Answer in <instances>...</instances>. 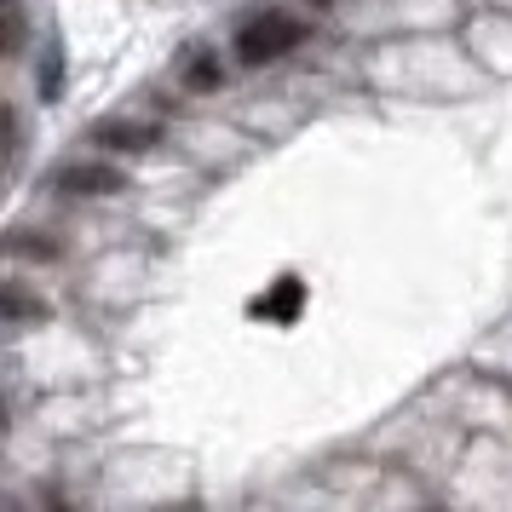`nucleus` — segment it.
Listing matches in <instances>:
<instances>
[{
    "label": "nucleus",
    "mask_w": 512,
    "mask_h": 512,
    "mask_svg": "<svg viewBox=\"0 0 512 512\" xmlns=\"http://www.w3.org/2000/svg\"><path fill=\"white\" fill-rule=\"evenodd\" d=\"M300 41H305V18L282 12V6H265V12H254V18H242L231 52H236V64L259 70V64H277V58H288Z\"/></svg>",
    "instance_id": "obj_1"
},
{
    "label": "nucleus",
    "mask_w": 512,
    "mask_h": 512,
    "mask_svg": "<svg viewBox=\"0 0 512 512\" xmlns=\"http://www.w3.org/2000/svg\"><path fill=\"white\" fill-rule=\"evenodd\" d=\"M87 139H93L98 150H116V156H139V150H150V144H162V127H156V121L104 116V121L87 127Z\"/></svg>",
    "instance_id": "obj_2"
},
{
    "label": "nucleus",
    "mask_w": 512,
    "mask_h": 512,
    "mask_svg": "<svg viewBox=\"0 0 512 512\" xmlns=\"http://www.w3.org/2000/svg\"><path fill=\"white\" fill-rule=\"evenodd\" d=\"M52 185L64 196H116V190H127V173L110 162H70L52 173Z\"/></svg>",
    "instance_id": "obj_3"
},
{
    "label": "nucleus",
    "mask_w": 512,
    "mask_h": 512,
    "mask_svg": "<svg viewBox=\"0 0 512 512\" xmlns=\"http://www.w3.org/2000/svg\"><path fill=\"white\" fill-rule=\"evenodd\" d=\"M35 323H52V305L24 282H0V334H18Z\"/></svg>",
    "instance_id": "obj_4"
},
{
    "label": "nucleus",
    "mask_w": 512,
    "mask_h": 512,
    "mask_svg": "<svg viewBox=\"0 0 512 512\" xmlns=\"http://www.w3.org/2000/svg\"><path fill=\"white\" fill-rule=\"evenodd\" d=\"M248 311H254V317H277V323H294V317L305 311V282L300 277H277Z\"/></svg>",
    "instance_id": "obj_5"
},
{
    "label": "nucleus",
    "mask_w": 512,
    "mask_h": 512,
    "mask_svg": "<svg viewBox=\"0 0 512 512\" xmlns=\"http://www.w3.org/2000/svg\"><path fill=\"white\" fill-rule=\"evenodd\" d=\"M29 41V18H24V0H0V64H12Z\"/></svg>",
    "instance_id": "obj_6"
},
{
    "label": "nucleus",
    "mask_w": 512,
    "mask_h": 512,
    "mask_svg": "<svg viewBox=\"0 0 512 512\" xmlns=\"http://www.w3.org/2000/svg\"><path fill=\"white\" fill-rule=\"evenodd\" d=\"M35 93H41V104H58V98H64V41H58V35H52L47 52H41V87H35Z\"/></svg>",
    "instance_id": "obj_7"
},
{
    "label": "nucleus",
    "mask_w": 512,
    "mask_h": 512,
    "mask_svg": "<svg viewBox=\"0 0 512 512\" xmlns=\"http://www.w3.org/2000/svg\"><path fill=\"white\" fill-rule=\"evenodd\" d=\"M0 254H18V259H58L64 248L41 231H6L0 236Z\"/></svg>",
    "instance_id": "obj_8"
},
{
    "label": "nucleus",
    "mask_w": 512,
    "mask_h": 512,
    "mask_svg": "<svg viewBox=\"0 0 512 512\" xmlns=\"http://www.w3.org/2000/svg\"><path fill=\"white\" fill-rule=\"evenodd\" d=\"M18 156H24V127H18V116H12V104H0V185L12 179Z\"/></svg>",
    "instance_id": "obj_9"
},
{
    "label": "nucleus",
    "mask_w": 512,
    "mask_h": 512,
    "mask_svg": "<svg viewBox=\"0 0 512 512\" xmlns=\"http://www.w3.org/2000/svg\"><path fill=\"white\" fill-rule=\"evenodd\" d=\"M225 81V70H219V58H213L208 47H190L185 58V87H196V93H208V87H219Z\"/></svg>",
    "instance_id": "obj_10"
},
{
    "label": "nucleus",
    "mask_w": 512,
    "mask_h": 512,
    "mask_svg": "<svg viewBox=\"0 0 512 512\" xmlns=\"http://www.w3.org/2000/svg\"><path fill=\"white\" fill-rule=\"evenodd\" d=\"M0 438H6V397H0Z\"/></svg>",
    "instance_id": "obj_11"
},
{
    "label": "nucleus",
    "mask_w": 512,
    "mask_h": 512,
    "mask_svg": "<svg viewBox=\"0 0 512 512\" xmlns=\"http://www.w3.org/2000/svg\"><path fill=\"white\" fill-rule=\"evenodd\" d=\"M317 6H328V0H317Z\"/></svg>",
    "instance_id": "obj_12"
}]
</instances>
